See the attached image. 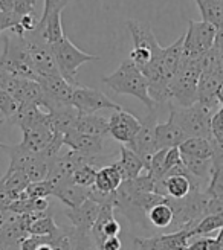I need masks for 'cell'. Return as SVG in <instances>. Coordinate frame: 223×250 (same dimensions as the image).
<instances>
[{"label": "cell", "mask_w": 223, "mask_h": 250, "mask_svg": "<svg viewBox=\"0 0 223 250\" xmlns=\"http://www.w3.org/2000/svg\"><path fill=\"white\" fill-rule=\"evenodd\" d=\"M89 191L90 188H83L75 185L73 182H69L63 186H60L58 189H55L52 197L58 198L60 202H63L67 208H78L89 198Z\"/></svg>", "instance_id": "44dd1931"}, {"label": "cell", "mask_w": 223, "mask_h": 250, "mask_svg": "<svg viewBox=\"0 0 223 250\" xmlns=\"http://www.w3.org/2000/svg\"><path fill=\"white\" fill-rule=\"evenodd\" d=\"M142 121L129 113V111L116 110L109 118V134L115 141L129 145L134 139V136L139 133Z\"/></svg>", "instance_id": "8fae6325"}, {"label": "cell", "mask_w": 223, "mask_h": 250, "mask_svg": "<svg viewBox=\"0 0 223 250\" xmlns=\"http://www.w3.org/2000/svg\"><path fill=\"white\" fill-rule=\"evenodd\" d=\"M96 172L98 169L95 168V165H84L73 174L72 182L83 188H92L96 182Z\"/></svg>", "instance_id": "d6a6232c"}, {"label": "cell", "mask_w": 223, "mask_h": 250, "mask_svg": "<svg viewBox=\"0 0 223 250\" xmlns=\"http://www.w3.org/2000/svg\"><path fill=\"white\" fill-rule=\"evenodd\" d=\"M182 164L194 179L202 182L208 188L209 180L213 177V160L211 159H194L188 156H182Z\"/></svg>", "instance_id": "d4e9b609"}, {"label": "cell", "mask_w": 223, "mask_h": 250, "mask_svg": "<svg viewBox=\"0 0 223 250\" xmlns=\"http://www.w3.org/2000/svg\"><path fill=\"white\" fill-rule=\"evenodd\" d=\"M51 47H52V52H54L61 77H63L67 83H70L72 85H78L77 72H78L80 66L86 64V62L100 60L98 55H92V54H88V52L81 51V49H78L67 39V37H65L61 42L52 44Z\"/></svg>", "instance_id": "5b68a950"}, {"label": "cell", "mask_w": 223, "mask_h": 250, "mask_svg": "<svg viewBox=\"0 0 223 250\" xmlns=\"http://www.w3.org/2000/svg\"><path fill=\"white\" fill-rule=\"evenodd\" d=\"M80 113L73 105H65L60 107L49 113V121H51V127L54 133L66 136L69 131L75 128V124Z\"/></svg>", "instance_id": "ffe728a7"}, {"label": "cell", "mask_w": 223, "mask_h": 250, "mask_svg": "<svg viewBox=\"0 0 223 250\" xmlns=\"http://www.w3.org/2000/svg\"><path fill=\"white\" fill-rule=\"evenodd\" d=\"M16 200H17V195L12 194L5 186L3 180L0 179V210H8L11 203L16 202Z\"/></svg>", "instance_id": "f35d334b"}, {"label": "cell", "mask_w": 223, "mask_h": 250, "mask_svg": "<svg viewBox=\"0 0 223 250\" xmlns=\"http://www.w3.org/2000/svg\"><path fill=\"white\" fill-rule=\"evenodd\" d=\"M202 75V60H180V66L170 83V103L179 107H191L197 104V87Z\"/></svg>", "instance_id": "3957f363"}, {"label": "cell", "mask_w": 223, "mask_h": 250, "mask_svg": "<svg viewBox=\"0 0 223 250\" xmlns=\"http://www.w3.org/2000/svg\"><path fill=\"white\" fill-rule=\"evenodd\" d=\"M124 179L121 176V172L118 169V167L113 164H110L107 167H103L98 169L96 172V182H95V188L101 192H115L118 188L122 185Z\"/></svg>", "instance_id": "cb8c5ba5"}, {"label": "cell", "mask_w": 223, "mask_h": 250, "mask_svg": "<svg viewBox=\"0 0 223 250\" xmlns=\"http://www.w3.org/2000/svg\"><path fill=\"white\" fill-rule=\"evenodd\" d=\"M202 20L217 29L223 28V0H194Z\"/></svg>", "instance_id": "4316f807"}, {"label": "cell", "mask_w": 223, "mask_h": 250, "mask_svg": "<svg viewBox=\"0 0 223 250\" xmlns=\"http://www.w3.org/2000/svg\"><path fill=\"white\" fill-rule=\"evenodd\" d=\"M24 39H26L28 43L29 55L32 60V66L37 72V77L42 78V77H52V75H61L51 44L45 43L34 32H26L24 34Z\"/></svg>", "instance_id": "ba28073f"}, {"label": "cell", "mask_w": 223, "mask_h": 250, "mask_svg": "<svg viewBox=\"0 0 223 250\" xmlns=\"http://www.w3.org/2000/svg\"><path fill=\"white\" fill-rule=\"evenodd\" d=\"M100 210H101V206L96 202H93V200L88 198L78 208H67L65 210V214L69 218V221L72 223L73 229L90 232L98 215H100Z\"/></svg>", "instance_id": "9a60e30c"}, {"label": "cell", "mask_w": 223, "mask_h": 250, "mask_svg": "<svg viewBox=\"0 0 223 250\" xmlns=\"http://www.w3.org/2000/svg\"><path fill=\"white\" fill-rule=\"evenodd\" d=\"M0 148H3V144L2 142H0Z\"/></svg>", "instance_id": "7dc6e473"}, {"label": "cell", "mask_w": 223, "mask_h": 250, "mask_svg": "<svg viewBox=\"0 0 223 250\" xmlns=\"http://www.w3.org/2000/svg\"><path fill=\"white\" fill-rule=\"evenodd\" d=\"M65 145H67L70 149L80 154H84L88 157H96L103 151L104 139L103 137L88 136L77 130H72L65 136Z\"/></svg>", "instance_id": "2e32d148"}, {"label": "cell", "mask_w": 223, "mask_h": 250, "mask_svg": "<svg viewBox=\"0 0 223 250\" xmlns=\"http://www.w3.org/2000/svg\"><path fill=\"white\" fill-rule=\"evenodd\" d=\"M37 0H14V11L19 17L34 14Z\"/></svg>", "instance_id": "74e56055"}, {"label": "cell", "mask_w": 223, "mask_h": 250, "mask_svg": "<svg viewBox=\"0 0 223 250\" xmlns=\"http://www.w3.org/2000/svg\"><path fill=\"white\" fill-rule=\"evenodd\" d=\"M188 136L185 134L173 121H167L164 124H157L156 127V145L157 149H170L180 146Z\"/></svg>", "instance_id": "ac0fdd59"}, {"label": "cell", "mask_w": 223, "mask_h": 250, "mask_svg": "<svg viewBox=\"0 0 223 250\" xmlns=\"http://www.w3.org/2000/svg\"><path fill=\"white\" fill-rule=\"evenodd\" d=\"M217 241H219L220 250H223V228L219 230V235H217Z\"/></svg>", "instance_id": "ee69618b"}, {"label": "cell", "mask_w": 223, "mask_h": 250, "mask_svg": "<svg viewBox=\"0 0 223 250\" xmlns=\"http://www.w3.org/2000/svg\"><path fill=\"white\" fill-rule=\"evenodd\" d=\"M83 134L104 137L109 134V119L98 115H80L75 124V128Z\"/></svg>", "instance_id": "7402d4cb"}, {"label": "cell", "mask_w": 223, "mask_h": 250, "mask_svg": "<svg viewBox=\"0 0 223 250\" xmlns=\"http://www.w3.org/2000/svg\"><path fill=\"white\" fill-rule=\"evenodd\" d=\"M222 228H223V217L206 215L197 223L191 230H188V233H190V238H193V236H205L214 230H220Z\"/></svg>", "instance_id": "4dcf8cb0"}, {"label": "cell", "mask_w": 223, "mask_h": 250, "mask_svg": "<svg viewBox=\"0 0 223 250\" xmlns=\"http://www.w3.org/2000/svg\"><path fill=\"white\" fill-rule=\"evenodd\" d=\"M119 232H121V226L115 218V206L112 205L101 206L100 215H98L90 230L96 246H101L109 238H116Z\"/></svg>", "instance_id": "4fadbf2b"}, {"label": "cell", "mask_w": 223, "mask_h": 250, "mask_svg": "<svg viewBox=\"0 0 223 250\" xmlns=\"http://www.w3.org/2000/svg\"><path fill=\"white\" fill-rule=\"evenodd\" d=\"M37 250H54V247L51 244V236H46V240L37 247Z\"/></svg>", "instance_id": "7bdbcfd3"}, {"label": "cell", "mask_w": 223, "mask_h": 250, "mask_svg": "<svg viewBox=\"0 0 223 250\" xmlns=\"http://www.w3.org/2000/svg\"><path fill=\"white\" fill-rule=\"evenodd\" d=\"M17 110H19V103L14 99V96L0 87V115L3 116V119L11 121L16 116Z\"/></svg>", "instance_id": "836d02e7"}, {"label": "cell", "mask_w": 223, "mask_h": 250, "mask_svg": "<svg viewBox=\"0 0 223 250\" xmlns=\"http://www.w3.org/2000/svg\"><path fill=\"white\" fill-rule=\"evenodd\" d=\"M223 84V72L220 70H202L199 87H197V96L202 105L216 111L217 105L220 104L217 99V93Z\"/></svg>", "instance_id": "7c38bea8"}, {"label": "cell", "mask_w": 223, "mask_h": 250, "mask_svg": "<svg viewBox=\"0 0 223 250\" xmlns=\"http://www.w3.org/2000/svg\"><path fill=\"white\" fill-rule=\"evenodd\" d=\"M5 151L9 154V168L8 171H26V168L37 160L39 153H32L28 148H24L22 144L17 145H5Z\"/></svg>", "instance_id": "603a6c76"}, {"label": "cell", "mask_w": 223, "mask_h": 250, "mask_svg": "<svg viewBox=\"0 0 223 250\" xmlns=\"http://www.w3.org/2000/svg\"><path fill=\"white\" fill-rule=\"evenodd\" d=\"M2 119H3V116H2V115H0V122H2Z\"/></svg>", "instance_id": "bcb514c9"}, {"label": "cell", "mask_w": 223, "mask_h": 250, "mask_svg": "<svg viewBox=\"0 0 223 250\" xmlns=\"http://www.w3.org/2000/svg\"><path fill=\"white\" fill-rule=\"evenodd\" d=\"M24 192H26V195L29 198H47V197L54 195V189H52L51 183H49L47 180L31 183L28 186V189Z\"/></svg>", "instance_id": "e575fe53"}, {"label": "cell", "mask_w": 223, "mask_h": 250, "mask_svg": "<svg viewBox=\"0 0 223 250\" xmlns=\"http://www.w3.org/2000/svg\"><path fill=\"white\" fill-rule=\"evenodd\" d=\"M61 229L55 224L54 217L51 214H47V215H45L42 218L34 220L28 226L29 235H37V236H54Z\"/></svg>", "instance_id": "f546056e"}, {"label": "cell", "mask_w": 223, "mask_h": 250, "mask_svg": "<svg viewBox=\"0 0 223 250\" xmlns=\"http://www.w3.org/2000/svg\"><path fill=\"white\" fill-rule=\"evenodd\" d=\"M20 130L23 134L20 144L32 153H42L54 139V130L51 127V121L39 125H32V127H24Z\"/></svg>", "instance_id": "5bb4252c"}, {"label": "cell", "mask_w": 223, "mask_h": 250, "mask_svg": "<svg viewBox=\"0 0 223 250\" xmlns=\"http://www.w3.org/2000/svg\"><path fill=\"white\" fill-rule=\"evenodd\" d=\"M103 83L118 95H130L138 98L150 111H155L157 107L150 96V85H148L145 75L138 66H134L130 58L124 60L119 67L109 77H103Z\"/></svg>", "instance_id": "6da1fadb"}, {"label": "cell", "mask_w": 223, "mask_h": 250, "mask_svg": "<svg viewBox=\"0 0 223 250\" xmlns=\"http://www.w3.org/2000/svg\"><path fill=\"white\" fill-rule=\"evenodd\" d=\"M40 83L42 89L45 92V104L43 108L51 113V111L72 105V96L75 85L67 83L61 75H52V77H42L37 80Z\"/></svg>", "instance_id": "52a82bcc"}, {"label": "cell", "mask_w": 223, "mask_h": 250, "mask_svg": "<svg viewBox=\"0 0 223 250\" xmlns=\"http://www.w3.org/2000/svg\"><path fill=\"white\" fill-rule=\"evenodd\" d=\"M70 0H45V8L42 12L40 19H46L49 16L55 14V12H61L67 5Z\"/></svg>", "instance_id": "d590c367"}, {"label": "cell", "mask_w": 223, "mask_h": 250, "mask_svg": "<svg viewBox=\"0 0 223 250\" xmlns=\"http://www.w3.org/2000/svg\"><path fill=\"white\" fill-rule=\"evenodd\" d=\"M0 250H22V247H20V243L0 240Z\"/></svg>", "instance_id": "b9f144b4"}, {"label": "cell", "mask_w": 223, "mask_h": 250, "mask_svg": "<svg viewBox=\"0 0 223 250\" xmlns=\"http://www.w3.org/2000/svg\"><path fill=\"white\" fill-rule=\"evenodd\" d=\"M72 105L78 110L80 115H96L98 111L110 108V110H122V107L113 103L103 92L92 89V87L75 85L72 96Z\"/></svg>", "instance_id": "9c48e42d"}, {"label": "cell", "mask_w": 223, "mask_h": 250, "mask_svg": "<svg viewBox=\"0 0 223 250\" xmlns=\"http://www.w3.org/2000/svg\"><path fill=\"white\" fill-rule=\"evenodd\" d=\"M46 240V236H37V235H29L26 240H23L20 243L22 250H37L43 241Z\"/></svg>", "instance_id": "ab89813d"}, {"label": "cell", "mask_w": 223, "mask_h": 250, "mask_svg": "<svg viewBox=\"0 0 223 250\" xmlns=\"http://www.w3.org/2000/svg\"><path fill=\"white\" fill-rule=\"evenodd\" d=\"M147 217L155 228L164 229V228H168L173 224V220H175V212H173V208L170 206L168 200H167L165 203H160V205L155 206L147 214Z\"/></svg>", "instance_id": "83f0119b"}, {"label": "cell", "mask_w": 223, "mask_h": 250, "mask_svg": "<svg viewBox=\"0 0 223 250\" xmlns=\"http://www.w3.org/2000/svg\"><path fill=\"white\" fill-rule=\"evenodd\" d=\"M0 69L12 77L37 81V72L32 66L29 49L24 35L9 34L3 37V51L0 55Z\"/></svg>", "instance_id": "7a4b0ae2"}, {"label": "cell", "mask_w": 223, "mask_h": 250, "mask_svg": "<svg viewBox=\"0 0 223 250\" xmlns=\"http://www.w3.org/2000/svg\"><path fill=\"white\" fill-rule=\"evenodd\" d=\"M115 165L118 167L124 182L139 177L142 169L145 168L141 157L136 153H133L129 146H122L119 149V160L115 162Z\"/></svg>", "instance_id": "d6986e66"}, {"label": "cell", "mask_w": 223, "mask_h": 250, "mask_svg": "<svg viewBox=\"0 0 223 250\" xmlns=\"http://www.w3.org/2000/svg\"><path fill=\"white\" fill-rule=\"evenodd\" d=\"M188 250H220L217 238H209V236H202L188 246Z\"/></svg>", "instance_id": "8d00e7d4"}, {"label": "cell", "mask_w": 223, "mask_h": 250, "mask_svg": "<svg viewBox=\"0 0 223 250\" xmlns=\"http://www.w3.org/2000/svg\"><path fill=\"white\" fill-rule=\"evenodd\" d=\"M133 243L138 250H175L165 243L164 235L144 236V238H141V236H134Z\"/></svg>", "instance_id": "1f68e13d"}, {"label": "cell", "mask_w": 223, "mask_h": 250, "mask_svg": "<svg viewBox=\"0 0 223 250\" xmlns=\"http://www.w3.org/2000/svg\"><path fill=\"white\" fill-rule=\"evenodd\" d=\"M170 105V121L175 122L178 127L188 137H205L211 139V122L214 110L197 103L191 107H179L173 103Z\"/></svg>", "instance_id": "277c9868"}, {"label": "cell", "mask_w": 223, "mask_h": 250, "mask_svg": "<svg viewBox=\"0 0 223 250\" xmlns=\"http://www.w3.org/2000/svg\"><path fill=\"white\" fill-rule=\"evenodd\" d=\"M182 156L194 159H211L213 157V142L205 137H188L180 146Z\"/></svg>", "instance_id": "484cf974"}, {"label": "cell", "mask_w": 223, "mask_h": 250, "mask_svg": "<svg viewBox=\"0 0 223 250\" xmlns=\"http://www.w3.org/2000/svg\"><path fill=\"white\" fill-rule=\"evenodd\" d=\"M127 28L132 34L133 46L134 47H144L150 49L152 52L159 55L162 52V46L159 44L157 39L155 37L153 29L148 24H142L139 20H127Z\"/></svg>", "instance_id": "e0dca14e"}, {"label": "cell", "mask_w": 223, "mask_h": 250, "mask_svg": "<svg viewBox=\"0 0 223 250\" xmlns=\"http://www.w3.org/2000/svg\"><path fill=\"white\" fill-rule=\"evenodd\" d=\"M98 250H122V243L118 238H109L101 246H98Z\"/></svg>", "instance_id": "60d3db41"}, {"label": "cell", "mask_w": 223, "mask_h": 250, "mask_svg": "<svg viewBox=\"0 0 223 250\" xmlns=\"http://www.w3.org/2000/svg\"><path fill=\"white\" fill-rule=\"evenodd\" d=\"M3 14H5V12L2 11V8H0V19H2V16H3Z\"/></svg>", "instance_id": "f6af8a7d"}, {"label": "cell", "mask_w": 223, "mask_h": 250, "mask_svg": "<svg viewBox=\"0 0 223 250\" xmlns=\"http://www.w3.org/2000/svg\"><path fill=\"white\" fill-rule=\"evenodd\" d=\"M217 35V28L206 21H188V31L183 34L182 60L199 61L211 51Z\"/></svg>", "instance_id": "8992f818"}, {"label": "cell", "mask_w": 223, "mask_h": 250, "mask_svg": "<svg viewBox=\"0 0 223 250\" xmlns=\"http://www.w3.org/2000/svg\"><path fill=\"white\" fill-rule=\"evenodd\" d=\"M5 186L8 189L16 194L17 198L20 197V194H23L24 191L28 189V186L31 185V180L28 179L26 172L24 171H6L5 176L2 177Z\"/></svg>", "instance_id": "f1b7e54d"}, {"label": "cell", "mask_w": 223, "mask_h": 250, "mask_svg": "<svg viewBox=\"0 0 223 250\" xmlns=\"http://www.w3.org/2000/svg\"><path fill=\"white\" fill-rule=\"evenodd\" d=\"M156 127H157V119H156V113L155 111H150L145 119H142V125L139 133L134 136V139L127 145L133 153H136L141 160L144 162L145 171L148 169V165H150V160L155 156L157 149L156 145Z\"/></svg>", "instance_id": "30bf717a"}]
</instances>
